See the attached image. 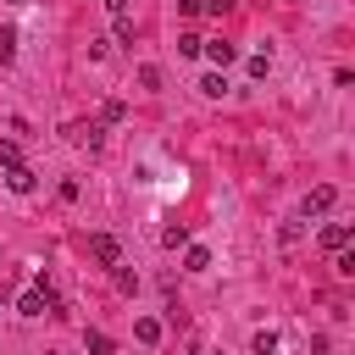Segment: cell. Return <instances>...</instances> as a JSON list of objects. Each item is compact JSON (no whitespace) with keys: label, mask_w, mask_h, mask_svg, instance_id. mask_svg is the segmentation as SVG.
<instances>
[{"label":"cell","mask_w":355,"mask_h":355,"mask_svg":"<svg viewBox=\"0 0 355 355\" xmlns=\"http://www.w3.org/2000/svg\"><path fill=\"white\" fill-rule=\"evenodd\" d=\"M6 183H11L17 194H28V189H33V172H28L22 161H11V166H6Z\"/></svg>","instance_id":"4"},{"label":"cell","mask_w":355,"mask_h":355,"mask_svg":"<svg viewBox=\"0 0 355 355\" xmlns=\"http://www.w3.org/2000/svg\"><path fill=\"white\" fill-rule=\"evenodd\" d=\"M322 250H333V255L349 250V227H344V222H327V227H322Z\"/></svg>","instance_id":"3"},{"label":"cell","mask_w":355,"mask_h":355,"mask_svg":"<svg viewBox=\"0 0 355 355\" xmlns=\"http://www.w3.org/2000/svg\"><path fill=\"white\" fill-rule=\"evenodd\" d=\"M300 233H305V227H300V222H283V227H277V239H283V244H288V250H294V244H300Z\"/></svg>","instance_id":"9"},{"label":"cell","mask_w":355,"mask_h":355,"mask_svg":"<svg viewBox=\"0 0 355 355\" xmlns=\"http://www.w3.org/2000/svg\"><path fill=\"white\" fill-rule=\"evenodd\" d=\"M11 55H17V33L6 28V33H0V61H11Z\"/></svg>","instance_id":"13"},{"label":"cell","mask_w":355,"mask_h":355,"mask_svg":"<svg viewBox=\"0 0 355 355\" xmlns=\"http://www.w3.org/2000/svg\"><path fill=\"white\" fill-rule=\"evenodd\" d=\"M133 333H139V344H155V338H161V322H155V316H139Z\"/></svg>","instance_id":"8"},{"label":"cell","mask_w":355,"mask_h":355,"mask_svg":"<svg viewBox=\"0 0 355 355\" xmlns=\"http://www.w3.org/2000/svg\"><path fill=\"white\" fill-rule=\"evenodd\" d=\"M11 6H17V0H11Z\"/></svg>","instance_id":"16"},{"label":"cell","mask_w":355,"mask_h":355,"mask_svg":"<svg viewBox=\"0 0 355 355\" xmlns=\"http://www.w3.org/2000/svg\"><path fill=\"white\" fill-rule=\"evenodd\" d=\"M250 349H255V355H272V349H277V333H255V344H250Z\"/></svg>","instance_id":"10"},{"label":"cell","mask_w":355,"mask_h":355,"mask_svg":"<svg viewBox=\"0 0 355 355\" xmlns=\"http://www.w3.org/2000/svg\"><path fill=\"white\" fill-rule=\"evenodd\" d=\"M105 6H111V17H122V11H128V0H105Z\"/></svg>","instance_id":"14"},{"label":"cell","mask_w":355,"mask_h":355,"mask_svg":"<svg viewBox=\"0 0 355 355\" xmlns=\"http://www.w3.org/2000/svg\"><path fill=\"white\" fill-rule=\"evenodd\" d=\"M200 50H205V55H211V61H216V67H227V61H233V55H239V50H233V44H227V39H211V44H200Z\"/></svg>","instance_id":"5"},{"label":"cell","mask_w":355,"mask_h":355,"mask_svg":"<svg viewBox=\"0 0 355 355\" xmlns=\"http://www.w3.org/2000/svg\"><path fill=\"white\" fill-rule=\"evenodd\" d=\"M17 311H22V316H44V311H50V300L33 288V294H22V305H17Z\"/></svg>","instance_id":"7"},{"label":"cell","mask_w":355,"mask_h":355,"mask_svg":"<svg viewBox=\"0 0 355 355\" xmlns=\"http://www.w3.org/2000/svg\"><path fill=\"white\" fill-rule=\"evenodd\" d=\"M333 200H338V189H333V183L311 189V194H305V216H322V211H333Z\"/></svg>","instance_id":"2"},{"label":"cell","mask_w":355,"mask_h":355,"mask_svg":"<svg viewBox=\"0 0 355 355\" xmlns=\"http://www.w3.org/2000/svg\"><path fill=\"white\" fill-rule=\"evenodd\" d=\"M139 83L144 89H161V67H139Z\"/></svg>","instance_id":"11"},{"label":"cell","mask_w":355,"mask_h":355,"mask_svg":"<svg viewBox=\"0 0 355 355\" xmlns=\"http://www.w3.org/2000/svg\"><path fill=\"white\" fill-rule=\"evenodd\" d=\"M72 139H78V144H89V150H100V144H105V128H100V122H89V128H72Z\"/></svg>","instance_id":"6"},{"label":"cell","mask_w":355,"mask_h":355,"mask_svg":"<svg viewBox=\"0 0 355 355\" xmlns=\"http://www.w3.org/2000/svg\"><path fill=\"white\" fill-rule=\"evenodd\" d=\"M55 355H61V349H55Z\"/></svg>","instance_id":"15"},{"label":"cell","mask_w":355,"mask_h":355,"mask_svg":"<svg viewBox=\"0 0 355 355\" xmlns=\"http://www.w3.org/2000/svg\"><path fill=\"white\" fill-rule=\"evenodd\" d=\"M89 250H94V261H100V266H122V244H116L111 233H94V239H89Z\"/></svg>","instance_id":"1"},{"label":"cell","mask_w":355,"mask_h":355,"mask_svg":"<svg viewBox=\"0 0 355 355\" xmlns=\"http://www.w3.org/2000/svg\"><path fill=\"white\" fill-rule=\"evenodd\" d=\"M89 355H111V338L105 333H89Z\"/></svg>","instance_id":"12"}]
</instances>
